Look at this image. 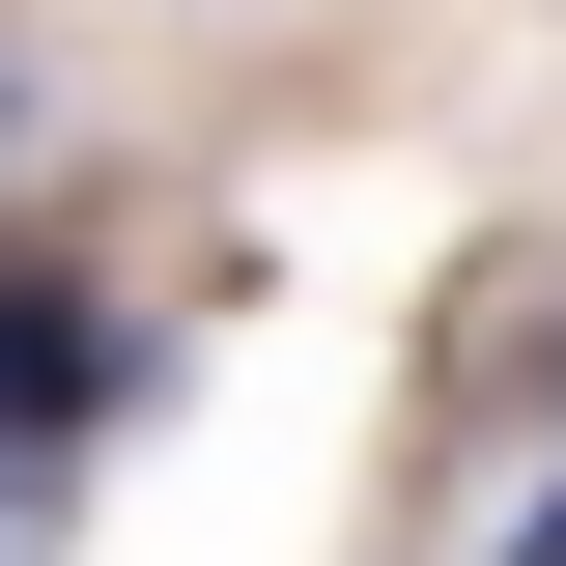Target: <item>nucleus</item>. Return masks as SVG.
Wrapping results in <instances>:
<instances>
[{
  "label": "nucleus",
  "mask_w": 566,
  "mask_h": 566,
  "mask_svg": "<svg viewBox=\"0 0 566 566\" xmlns=\"http://www.w3.org/2000/svg\"><path fill=\"white\" fill-rule=\"evenodd\" d=\"M142 368H170V340H142L114 283L0 255V453H114V424H142Z\"/></svg>",
  "instance_id": "1"
},
{
  "label": "nucleus",
  "mask_w": 566,
  "mask_h": 566,
  "mask_svg": "<svg viewBox=\"0 0 566 566\" xmlns=\"http://www.w3.org/2000/svg\"><path fill=\"white\" fill-rule=\"evenodd\" d=\"M85 482H114V453H0V566H57V538H85Z\"/></svg>",
  "instance_id": "2"
},
{
  "label": "nucleus",
  "mask_w": 566,
  "mask_h": 566,
  "mask_svg": "<svg viewBox=\"0 0 566 566\" xmlns=\"http://www.w3.org/2000/svg\"><path fill=\"white\" fill-rule=\"evenodd\" d=\"M510 566H566V453H538V510H510Z\"/></svg>",
  "instance_id": "3"
},
{
  "label": "nucleus",
  "mask_w": 566,
  "mask_h": 566,
  "mask_svg": "<svg viewBox=\"0 0 566 566\" xmlns=\"http://www.w3.org/2000/svg\"><path fill=\"white\" fill-rule=\"evenodd\" d=\"M0 170H29V57H0Z\"/></svg>",
  "instance_id": "4"
}]
</instances>
